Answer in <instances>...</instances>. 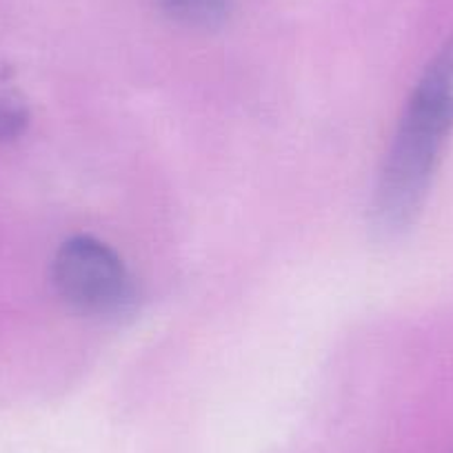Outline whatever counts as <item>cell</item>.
Returning <instances> with one entry per match:
<instances>
[{"label": "cell", "instance_id": "3", "mask_svg": "<svg viewBox=\"0 0 453 453\" xmlns=\"http://www.w3.org/2000/svg\"><path fill=\"white\" fill-rule=\"evenodd\" d=\"M160 3L173 19L182 23L211 27L229 14L234 0H160Z\"/></svg>", "mask_w": 453, "mask_h": 453}, {"label": "cell", "instance_id": "4", "mask_svg": "<svg viewBox=\"0 0 453 453\" xmlns=\"http://www.w3.org/2000/svg\"><path fill=\"white\" fill-rule=\"evenodd\" d=\"M29 123V111L25 98L14 82L0 73V141H14L25 132Z\"/></svg>", "mask_w": 453, "mask_h": 453}, {"label": "cell", "instance_id": "2", "mask_svg": "<svg viewBox=\"0 0 453 453\" xmlns=\"http://www.w3.org/2000/svg\"><path fill=\"white\" fill-rule=\"evenodd\" d=\"M51 278L69 307L91 316H119L136 303V285L123 258L94 236H73L60 245Z\"/></svg>", "mask_w": 453, "mask_h": 453}, {"label": "cell", "instance_id": "1", "mask_svg": "<svg viewBox=\"0 0 453 453\" xmlns=\"http://www.w3.org/2000/svg\"><path fill=\"white\" fill-rule=\"evenodd\" d=\"M453 134V36L413 87L373 194V225L385 236L407 229L420 213L442 151Z\"/></svg>", "mask_w": 453, "mask_h": 453}]
</instances>
